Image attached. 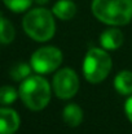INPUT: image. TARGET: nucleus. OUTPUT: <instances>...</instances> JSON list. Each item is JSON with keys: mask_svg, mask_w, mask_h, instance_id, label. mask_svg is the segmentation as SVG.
Masks as SVG:
<instances>
[{"mask_svg": "<svg viewBox=\"0 0 132 134\" xmlns=\"http://www.w3.org/2000/svg\"><path fill=\"white\" fill-rule=\"evenodd\" d=\"M91 9L98 21L111 26L126 25L132 18V0H93Z\"/></svg>", "mask_w": 132, "mask_h": 134, "instance_id": "f257e3e1", "label": "nucleus"}, {"mask_svg": "<svg viewBox=\"0 0 132 134\" xmlns=\"http://www.w3.org/2000/svg\"><path fill=\"white\" fill-rule=\"evenodd\" d=\"M25 33L36 42L49 41L56 31L53 13L45 8H34L22 20Z\"/></svg>", "mask_w": 132, "mask_h": 134, "instance_id": "f03ea898", "label": "nucleus"}, {"mask_svg": "<svg viewBox=\"0 0 132 134\" xmlns=\"http://www.w3.org/2000/svg\"><path fill=\"white\" fill-rule=\"evenodd\" d=\"M20 98L31 111H42L51 100V86L40 76H29L21 82Z\"/></svg>", "mask_w": 132, "mask_h": 134, "instance_id": "7ed1b4c3", "label": "nucleus"}, {"mask_svg": "<svg viewBox=\"0 0 132 134\" xmlns=\"http://www.w3.org/2000/svg\"><path fill=\"white\" fill-rule=\"evenodd\" d=\"M110 55L101 48H91L83 61V73L88 82L100 83L110 73L111 69Z\"/></svg>", "mask_w": 132, "mask_h": 134, "instance_id": "20e7f679", "label": "nucleus"}, {"mask_svg": "<svg viewBox=\"0 0 132 134\" xmlns=\"http://www.w3.org/2000/svg\"><path fill=\"white\" fill-rule=\"evenodd\" d=\"M62 63V52L53 46H47L36 49L31 56V68L39 74H48Z\"/></svg>", "mask_w": 132, "mask_h": 134, "instance_id": "39448f33", "label": "nucleus"}, {"mask_svg": "<svg viewBox=\"0 0 132 134\" xmlns=\"http://www.w3.org/2000/svg\"><path fill=\"white\" fill-rule=\"evenodd\" d=\"M53 90L61 99L73 98L79 90L78 74L70 68L60 69L53 77Z\"/></svg>", "mask_w": 132, "mask_h": 134, "instance_id": "423d86ee", "label": "nucleus"}, {"mask_svg": "<svg viewBox=\"0 0 132 134\" xmlns=\"http://www.w3.org/2000/svg\"><path fill=\"white\" fill-rule=\"evenodd\" d=\"M18 113L10 108H0V134H14L20 128Z\"/></svg>", "mask_w": 132, "mask_h": 134, "instance_id": "0eeeda50", "label": "nucleus"}, {"mask_svg": "<svg viewBox=\"0 0 132 134\" xmlns=\"http://www.w3.org/2000/svg\"><path fill=\"white\" fill-rule=\"evenodd\" d=\"M100 43L105 49H118L123 43V33L117 27H110L101 34Z\"/></svg>", "mask_w": 132, "mask_h": 134, "instance_id": "6e6552de", "label": "nucleus"}, {"mask_svg": "<svg viewBox=\"0 0 132 134\" xmlns=\"http://www.w3.org/2000/svg\"><path fill=\"white\" fill-rule=\"evenodd\" d=\"M52 13L60 20H71L77 13V5L73 0H58L53 5Z\"/></svg>", "mask_w": 132, "mask_h": 134, "instance_id": "1a4fd4ad", "label": "nucleus"}, {"mask_svg": "<svg viewBox=\"0 0 132 134\" xmlns=\"http://www.w3.org/2000/svg\"><path fill=\"white\" fill-rule=\"evenodd\" d=\"M114 87L122 95L132 94V72L122 70L114 78Z\"/></svg>", "mask_w": 132, "mask_h": 134, "instance_id": "9d476101", "label": "nucleus"}, {"mask_svg": "<svg viewBox=\"0 0 132 134\" xmlns=\"http://www.w3.org/2000/svg\"><path fill=\"white\" fill-rule=\"evenodd\" d=\"M62 117H64V121L74 128V126H78L82 120H83V111L79 105L77 104H69L64 108V112H62Z\"/></svg>", "mask_w": 132, "mask_h": 134, "instance_id": "9b49d317", "label": "nucleus"}, {"mask_svg": "<svg viewBox=\"0 0 132 134\" xmlns=\"http://www.w3.org/2000/svg\"><path fill=\"white\" fill-rule=\"evenodd\" d=\"M14 37H16V30L12 22L0 14V43L9 44L13 42Z\"/></svg>", "mask_w": 132, "mask_h": 134, "instance_id": "f8f14e48", "label": "nucleus"}, {"mask_svg": "<svg viewBox=\"0 0 132 134\" xmlns=\"http://www.w3.org/2000/svg\"><path fill=\"white\" fill-rule=\"evenodd\" d=\"M31 69H33L31 65H27L25 63H18L10 69V77L14 81H23L30 76Z\"/></svg>", "mask_w": 132, "mask_h": 134, "instance_id": "ddd939ff", "label": "nucleus"}, {"mask_svg": "<svg viewBox=\"0 0 132 134\" xmlns=\"http://www.w3.org/2000/svg\"><path fill=\"white\" fill-rule=\"evenodd\" d=\"M18 94L20 92H17V90L13 86H1L0 87V104L8 105V104L14 103Z\"/></svg>", "mask_w": 132, "mask_h": 134, "instance_id": "4468645a", "label": "nucleus"}, {"mask_svg": "<svg viewBox=\"0 0 132 134\" xmlns=\"http://www.w3.org/2000/svg\"><path fill=\"white\" fill-rule=\"evenodd\" d=\"M3 1H4L5 7L14 13L25 12L33 4V0H3Z\"/></svg>", "mask_w": 132, "mask_h": 134, "instance_id": "2eb2a0df", "label": "nucleus"}, {"mask_svg": "<svg viewBox=\"0 0 132 134\" xmlns=\"http://www.w3.org/2000/svg\"><path fill=\"white\" fill-rule=\"evenodd\" d=\"M124 111H126V115L128 117V120L132 122V95L126 100V104H124Z\"/></svg>", "mask_w": 132, "mask_h": 134, "instance_id": "dca6fc26", "label": "nucleus"}, {"mask_svg": "<svg viewBox=\"0 0 132 134\" xmlns=\"http://www.w3.org/2000/svg\"><path fill=\"white\" fill-rule=\"evenodd\" d=\"M35 1H36L38 4H40V5H44V4H47L49 0H35Z\"/></svg>", "mask_w": 132, "mask_h": 134, "instance_id": "f3484780", "label": "nucleus"}]
</instances>
